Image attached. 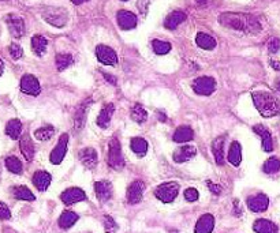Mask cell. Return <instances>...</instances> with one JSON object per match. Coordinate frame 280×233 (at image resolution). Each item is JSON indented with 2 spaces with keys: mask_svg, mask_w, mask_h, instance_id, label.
<instances>
[{
  "mask_svg": "<svg viewBox=\"0 0 280 233\" xmlns=\"http://www.w3.org/2000/svg\"><path fill=\"white\" fill-rule=\"evenodd\" d=\"M253 229L256 233H278L279 228L272 221L260 218L253 224Z\"/></svg>",
  "mask_w": 280,
  "mask_h": 233,
  "instance_id": "cell-24",
  "label": "cell"
},
{
  "mask_svg": "<svg viewBox=\"0 0 280 233\" xmlns=\"http://www.w3.org/2000/svg\"><path fill=\"white\" fill-rule=\"evenodd\" d=\"M179 192V184L176 181H168V183H163L156 188L155 195L159 201H162L163 203H171L174 202Z\"/></svg>",
  "mask_w": 280,
  "mask_h": 233,
  "instance_id": "cell-4",
  "label": "cell"
},
{
  "mask_svg": "<svg viewBox=\"0 0 280 233\" xmlns=\"http://www.w3.org/2000/svg\"><path fill=\"white\" fill-rule=\"evenodd\" d=\"M275 87H276V90L280 91V78L276 81V85H275Z\"/></svg>",
  "mask_w": 280,
  "mask_h": 233,
  "instance_id": "cell-54",
  "label": "cell"
},
{
  "mask_svg": "<svg viewBox=\"0 0 280 233\" xmlns=\"http://www.w3.org/2000/svg\"><path fill=\"white\" fill-rule=\"evenodd\" d=\"M131 150L140 157H143L148 151V142L143 138H133L131 139Z\"/></svg>",
  "mask_w": 280,
  "mask_h": 233,
  "instance_id": "cell-34",
  "label": "cell"
},
{
  "mask_svg": "<svg viewBox=\"0 0 280 233\" xmlns=\"http://www.w3.org/2000/svg\"><path fill=\"white\" fill-rule=\"evenodd\" d=\"M228 161L234 167H239L242 161V148L239 142H233L228 150Z\"/></svg>",
  "mask_w": 280,
  "mask_h": 233,
  "instance_id": "cell-29",
  "label": "cell"
},
{
  "mask_svg": "<svg viewBox=\"0 0 280 233\" xmlns=\"http://www.w3.org/2000/svg\"><path fill=\"white\" fill-rule=\"evenodd\" d=\"M77 221H78V214L74 213V212H63L62 215L59 217V227L62 229H69Z\"/></svg>",
  "mask_w": 280,
  "mask_h": 233,
  "instance_id": "cell-33",
  "label": "cell"
},
{
  "mask_svg": "<svg viewBox=\"0 0 280 233\" xmlns=\"http://www.w3.org/2000/svg\"><path fill=\"white\" fill-rule=\"evenodd\" d=\"M198 1V4H204V3H207V0H197Z\"/></svg>",
  "mask_w": 280,
  "mask_h": 233,
  "instance_id": "cell-55",
  "label": "cell"
},
{
  "mask_svg": "<svg viewBox=\"0 0 280 233\" xmlns=\"http://www.w3.org/2000/svg\"><path fill=\"white\" fill-rule=\"evenodd\" d=\"M51 181H52V176L49 175L48 172H46V170H37L33 175V184L41 192H44L47 188L49 187Z\"/></svg>",
  "mask_w": 280,
  "mask_h": 233,
  "instance_id": "cell-21",
  "label": "cell"
},
{
  "mask_svg": "<svg viewBox=\"0 0 280 233\" xmlns=\"http://www.w3.org/2000/svg\"><path fill=\"white\" fill-rule=\"evenodd\" d=\"M104 229L107 233H115L117 231V224L111 215H105L104 217Z\"/></svg>",
  "mask_w": 280,
  "mask_h": 233,
  "instance_id": "cell-41",
  "label": "cell"
},
{
  "mask_svg": "<svg viewBox=\"0 0 280 233\" xmlns=\"http://www.w3.org/2000/svg\"><path fill=\"white\" fill-rule=\"evenodd\" d=\"M11 218V212L6 203L0 201V220H10Z\"/></svg>",
  "mask_w": 280,
  "mask_h": 233,
  "instance_id": "cell-45",
  "label": "cell"
},
{
  "mask_svg": "<svg viewBox=\"0 0 280 233\" xmlns=\"http://www.w3.org/2000/svg\"><path fill=\"white\" fill-rule=\"evenodd\" d=\"M122 1H127V0H122Z\"/></svg>",
  "mask_w": 280,
  "mask_h": 233,
  "instance_id": "cell-56",
  "label": "cell"
},
{
  "mask_svg": "<svg viewBox=\"0 0 280 233\" xmlns=\"http://www.w3.org/2000/svg\"><path fill=\"white\" fill-rule=\"evenodd\" d=\"M152 46L156 55H167L171 51V44L167 41H160V40H153Z\"/></svg>",
  "mask_w": 280,
  "mask_h": 233,
  "instance_id": "cell-40",
  "label": "cell"
},
{
  "mask_svg": "<svg viewBox=\"0 0 280 233\" xmlns=\"http://www.w3.org/2000/svg\"><path fill=\"white\" fill-rule=\"evenodd\" d=\"M157 115H159V120H160V122H167V116H165V113H163L162 110H159Z\"/></svg>",
  "mask_w": 280,
  "mask_h": 233,
  "instance_id": "cell-51",
  "label": "cell"
},
{
  "mask_svg": "<svg viewBox=\"0 0 280 233\" xmlns=\"http://www.w3.org/2000/svg\"><path fill=\"white\" fill-rule=\"evenodd\" d=\"M67 143H69V135L63 134V135L59 138L56 148L52 150V153L49 155V160H51L53 165H59L60 162L65 160L66 151H67Z\"/></svg>",
  "mask_w": 280,
  "mask_h": 233,
  "instance_id": "cell-10",
  "label": "cell"
},
{
  "mask_svg": "<svg viewBox=\"0 0 280 233\" xmlns=\"http://www.w3.org/2000/svg\"><path fill=\"white\" fill-rule=\"evenodd\" d=\"M6 134L11 139H20L21 134H22V123L18 119H11L6 126Z\"/></svg>",
  "mask_w": 280,
  "mask_h": 233,
  "instance_id": "cell-31",
  "label": "cell"
},
{
  "mask_svg": "<svg viewBox=\"0 0 280 233\" xmlns=\"http://www.w3.org/2000/svg\"><path fill=\"white\" fill-rule=\"evenodd\" d=\"M8 51H10V55H11V58L14 60H18L23 56V49L21 48V45L18 44H11L10 48H8Z\"/></svg>",
  "mask_w": 280,
  "mask_h": 233,
  "instance_id": "cell-42",
  "label": "cell"
},
{
  "mask_svg": "<svg viewBox=\"0 0 280 233\" xmlns=\"http://www.w3.org/2000/svg\"><path fill=\"white\" fill-rule=\"evenodd\" d=\"M216 89V81L212 77H200L193 82V90L200 96H210Z\"/></svg>",
  "mask_w": 280,
  "mask_h": 233,
  "instance_id": "cell-6",
  "label": "cell"
},
{
  "mask_svg": "<svg viewBox=\"0 0 280 233\" xmlns=\"http://www.w3.org/2000/svg\"><path fill=\"white\" fill-rule=\"evenodd\" d=\"M60 199L65 205H74L77 202H82L86 199V195L85 192L78 187L67 188L63 194L60 195Z\"/></svg>",
  "mask_w": 280,
  "mask_h": 233,
  "instance_id": "cell-13",
  "label": "cell"
},
{
  "mask_svg": "<svg viewBox=\"0 0 280 233\" xmlns=\"http://www.w3.org/2000/svg\"><path fill=\"white\" fill-rule=\"evenodd\" d=\"M207 184H208L209 190L212 191V194H215V195L222 194V187H220V186H217V184H215V183H212L210 180L207 181Z\"/></svg>",
  "mask_w": 280,
  "mask_h": 233,
  "instance_id": "cell-47",
  "label": "cell"
},
{
  "mask_svg": "<svg viewBox=\"0 0 280 233\" xmlns=\"http://www.w3.org/2000/svg\"><path fill=\"white\" fill-rule=\"evenodd\" d=\"M117 25L120 26V29L123 30H130L137 26V17L127 10H120L117 14Z\"/></svg>",
  "mask_w": 280,
  "mask_h": 233,
  "instance_id": "cell-14",
  "label": "cell"
},
{
  "mask_svg": "<svg viewBox=\"0 0 280 233\" xmlns=\"http://www.w3.org/2000/svg\"><path fill=\"white\" fill-rule=\"evenodd\" d=\"M20 149L27 161H32L33 158H34V145H33L32 139H30L29 135H25L21 138Z\"/></svg>",
  "mask_w": 280,
  "mask_h": 233,
  "instance_id": "cell-25",
  "label": "cell"
},
{
  "mask_svg": "<svg viewBox=\"0 0 280 233\" xmlns=\"http://www.w3.org/2000/svg\"><path fill=\"white\" fill-rule=\"evenodd\" d=\"M253 131L257 135L261 136L264 151L271 153V151L274 150V141H272V135H271V132L268 131L267 127H264L262 124H257V126H254L253 127Z\"/></svg>",
  "mask_w": 280,
  "mask_h": 233,
  "instance_id": "cell-17",
  "label": "cell"
},
{
  "mask_svg": "<svg viewBox=\"0 0 280 233\" xmlns=\"http://www.w3.org/2000/svg\"><path fill=\"white\" fill-rule=\"evenodd\" d=\"M185 20H186V14L183 13V11H174V13H171L168 17L165 18L164 26H165L167 29H169V30H174V29H176L182 22H185Z\"/></svg>",
  "mask_w": 280,
  "mask_h": 233,
  "instance_id": "cell-26",
  "label": "cell"
},
{
  "mask_svg": "<svg viewBox=\"0 0 280 233\" xmlns=\"http://www.w3.org/2000/svg\"><path fill=\"white\" fill-rule=\"evenodd\" d=\"M197 154V149L191 145H185V146H181L179 149L175 150V153L172 155L174 161L178 162V164H182V162L190 161L191 158H194Z\"/></svg>",
  "mask_w": 280,
  "mask_h": 233,
  "instance_id": "cell-15",
  "label": "cell"
},
{
  "mask_svg": "<svg viewBox=\"0 0 280 233\" xmlns=\"http://www.w3.org/2000/svg\"><path fill=\"white\" fill-rule=\"evenodd\" d=\"M114 112H115L114 104H105L104 106H103V109H101V112H100V115L97 117V124L101 128H107L110 126Z\"/></svg>",
  "mask_w": 280,
  "mask_h": 233,
  "instance_id": "cell-22",
  "label": "cell"
},
{
  "mask_svg": "<svg viewBox=\"0 0 280 233\" xmlns=\"http://www.w3.org/2000/svg\"><path fill=\"white\" fill-rule=\"evenodd\" d=\"M196 42L197 45L205 51H212L216 48V40L207 33H198L196 36Z\"/></svg>",
  "mask_w": 280,
  "mask_h": 233,
  "instance_id": "cell-27",
  "label": "cell"
},
{
  "mask_svg": "<svg viewBox=\"0 0 280 233\" xmlns=\"http://www.w3.org/2000/svg\"><path fill=\"white\" fill-rule=\"evenodd\" d=\"M94 192L100 202H108L112 198V184L107 180H100L94 184Z\"/></svg>",
  "mask_w": 280,
  "mask_h": 233,
  "instance_id": "cell-16",
  "label": "cell"
},
{
  "mask_svg": "<svg viewBox=\"0 0 280 233\" xmlns=\"http://www.w3.org/2000/svg\"><path fill=\"white\" fill-rule=\"evenodd\" d=\"M149 3H150V0H138L137 7H138V10L141 11V14H142V15H145V14L148 13Z\"/></svg>",
  "mask_w": 280,
  "mask_h": 233,
  "instance_id": "cell-46",
  "label": "cell"
},
{
  "mask_svg": "<svg viewBox=\"0 0 280 233\" xmlns=\"http://www.w3.org/2000/svg\"><path fill=\"white\" fill-rule=\"evenodd\" d=\"M193 138H194V131L190 128L189 126H181V127H178L175 132H174V136H172L174 142L178 143L190 142V141H193Z\"/></svg>",
  "mask_w": 280,
  "mask_h": 233,
  "instance_id": "cell-23",
  "label": "cell"
},
{
  "mask_svg": "<svg viewBox=\"0 0 280 233\" xmlns=\"http://www.w3.org/2000/svg\"><path fill=\"white\" fill-rule=\"evenodd\" d=\"M269 64H271V67H272L274 70H276V71H280V62H276V60H271V62H269Z\"/></svg>",
  "mask_w": 280,
  "mask_h": 233,
  "instance_id": "cell-49",
  "label": "cell"
},
{
  "mask_svg": "<svg viewBox=\"0 0 280 233\" xmlns=\"http://www.w3.org/2000/svg\"><path fill=\"white\" fill-rule=\"evenodd\" d=\"M85 1H88V0H71L72 4H77V6L82 4V3H85Z\"/></svg>",
  "mask_w": 280,
  "mask_h": 233,
  "instance_id": "cell-52",
  "label": "cell"
},
{
  "mask_svg": "<svg viewBox=\"0 0 280 233\" xmlns=\"http://www.w3.org/2000/svg\"><path fill=\"white\" fill-rule=\"evenodd\" d=\"M252 98L257 110L264 117H274L280 115V101L268 91H253Z\"/></svg>",
  "mask_w": 280,
  "mask_h": 233,
  "instance_id": "cell-2",
  "label": "cell"
},
{
  "mask_svg": "<svg viewBox=\"0 0 280 233\" xmlns=\"http://www.w3.org/2000/svg\"><path fill=\"white\" fill-rule=\"evenodd\" d=\"M13 195L15 199H20V201H29L32 202L36 199V196L33 195V192L26 187V186H15L13 187Z\"/></svg>",
  "mask_w": 280,
  "mask_h": 233,
  "instance_id": "cell-30",
  "label": "cell"
},
{
  "mask_svg": "<svg viewBox=\"0 0 280 233\" xmlns=\"http://www.w3.org/2000/svg\"><path fill=\"white\" fill-rule=\"evenodd\" d=\"M74 63V58L70 53H59L56 56V67L59 71H63L66 68H69Z\"/></svg>",
  "mask_w": 280,
  "mask_h": 233,
  "instance_id": "cell-38",
  "label": "cell"
},
{
  "mask_svg": "<svg viewBox=\"0 0 280 233\" xmlns=\"http://www.w3.org/2000/svg\"><path fill=\"white\" fill-rule=\"evenodd\" d=\"M212 151L215 155V161L217 165H223L224 164V136H219L216 138L213 143H212Z\"/></svg>",
  "mask_w": 280,
  "mask_h": 233,
  "instance_id": "cell-28",
  "label": "cell"
},
{
  "mask_svg": "<svg viewBox=\"0 0 280 233\" xmlns=\"http://www.w3.org/2000/svg\"><path fill=\"white\" fill-rule=\"evenodd\" d=\"M103 75H104L105 81H108L110 84H112V85L117 84V79H115V78L112 77V75H110V74H103Z\"/></svg>",
  "mask_w": 280,
  "mask_h": 233,
  "instance_id": "cell-50",
  "label": "cell"
},
{
  "mask_svg": "<svg viewBox=\"0 0 280 233\" xmlns=\"http://www.w3.org/2000/svg\"><path fill=\"white\" fill-rule=\"evenodd\" d=\"M246 203H248V207L252 212L261 213V212H265L269 206V198L265 194H257L248 198Z\"/></svg>",
  "mask_w": 280,
  "mask_h": 233,
  "instance_id": "cell-12",
  "label": "cell"
},
{
  "mask_svg": "<svg viewBox=\"0 0 280 233\" xmlns=\"http://www.w3.org/2000/svg\"><path fill=\"white\" fill-rule=\"evenodd\" d=\"M279 49H280V39L274 37L272 40H269V42H268V51H269V53H278Z\"/></svg>",
  "mask_w": 280,
  "mask_h": 233,
  "instance_id": "cell-43",
  "label": "cell"
},
{
  "mask_svg": "<svg viewBox=\"0 0 280 233\" xmlns=\"http://www.w3.org/2000/svg\"><path fill=\"white\" fill-rule=\"evenodd\" d=\"M220 23L224 27H230L234 30L256 34L261 30V25L253 15L249 14H236V13H224L220 15Z\"/></svg>",
  "mask_w": 280,
  "mask_h": 233,
  "instance_id": "cell-1",
  "label": "cell"
},
{
  "mask_svg": "<svg viewBox=\"0 0 280 233\" xmlns=\"http://www.w3.org/2000/svg\"><path fill=\"white\" fill-rule=\"evenodd\" d=\"M53 134H55V128H53L52 126H44V127L34 131L36 139L37 141H43V142L44 141H49L53 136Z\"/></svg>",
  "mask_w": 280,
  "mask_h": 233,
  "instance_id": "cell-37",
  "label": "cell"
},
{
  "mask_svg": "<svg viewBox=\"0 0 280 233\" xmlns=\"http://www.w3.org/2000/svg\"><path fill=\"white\" fill-rule=\"evenodd\" d=\"M108 165L115 170H120L124 167V160L122 155V148H120V142L117 139H112L110 142V148H108V157H107Z\"/></svg>",
  "mask_w": 280,
  "mask_h": 233,
  "instance_id": "cell-5",
  "label": "cell"
},
{
  "mask_svg": "<svg viewBox=\"0 0 280 233\" xmlns=\"http://www.w3.org/2000/svg\"><path fill=\"white\" fill-rule=\"evenodd\" d=\"M6 168L11 172V173H15V175H21L22 173V162L20 161V158H17L15 155H10V157H7L6 161Z\"/></svg>",
  "mask_w": 280,
  "mask_h": 233,
  "instance_id": "cell-35",
  "label": "cell"
},
{
  "mask_svg": "<svg viewBox=\"0 0 280 233\" xmlns=\"http://www.w3.org/2000/svg\"><path fill=\"white\" fill-rule=\"evenodd\" d=\"M92 105V100H86L84 103L81 104L78 106V109L75 110V116H74V127L77 131L82 129L85 124V120H86V116H88V110H89V106Z\"/></svg>",
  "mask_w": 280,
  "mask_h": 233,
  "instance_id": "cell-19",
  "label": "cell"
},
{
  "mask_svg": "<svg viewBox=\"0 0 280 233\" xmlns=\"http://www.w3.org/2000/svg\"><path fill=\"white\" fill-rule=\"evenodd\" d=\"M262 170L268 173V175H272V173H276L280 170V160L276 158V157H271L269 160L265 161L264 167H262Z\"/></svg>",
  "mask_w": 280,
  "mask_h": 233,
  "instance_id": "cell-39",
  "label": "cell"
},
{
  "mask_svg": "<svg viewBox=\"0 0 280 233\" xmlns=\"http://www.w3.org/2000/svg\"><path fill=\"white\" fill-rule=\"evenodd\" d=\"M6 23L8 27V32L13 36L14 39H21L25 34V22L22 18L10 14L6 17Z\"/></svg>",
  "mask_w": 280,
  "mask_h": 233,
  "instance_id": "cell-7",
  "label": "cell"
},
{
  "mask_svg": "<svg viewBox=\"0 0 280 233\" xmlns=\"http://www.w3.org/2000/svg\"><path fill=\"white\" fill-rule=\"evenodd\" d=\"M0 173H1V169H0Z\"/></svg>",
  "mask_w": 280,
  "mask_h": 233,
  "instance_id": "cell-57",
  "label": "cell"
},
{
  "mask_svg": "<svg viewBox=\"0 0 280 233\" xmlns=\"http://www.w3.org/2000/svg\"><path fill=\"white\" fill-rule=\"evenodd\" d=\"M143 191H145V184H143V181L141 180H136L131 183L129 188H127V201L131 205H137L141 202L142 199V195H143Z\"/></svg>",
  "mask_w": 280,
  "mask_h": 233,
  "instance_id": "cell-11",
  "label": "cell"
},
{
  "mask_svg": "<svg viewBox=\"0 0 280 233\" xmlns=\"http://www.w3.org/2000/svg\"><path fill=\"white\" fill-rule=\"evenodd\" d=\"M43 18L55 27H63L69 21V13L62 7H48L43 11Z\"/></svg>",
  "mask_w": 280,
  "mask_h": 233,
  "instance_id": "cell-3",
  "label": "cell"
},
{
  "mask_svg": "<svg viewBox=\"0 0 280 233\" xmlns=\"http://www.w3.org/2000/svg\"><path fill=\"white\" fill-rule=\"evenodd\" d=\"M21 90H22V93L29 94V96H39L40 91H41L39 79L34 75H30V74L23 75L21 79Z\"/></svg>",
  "mask_w": 280,
  "mask_h": 233,
  "instance_id": "cell-8",
  "label": "cell"
},
{
  "mask_svg": "<svg viewBox=\"0 0 280 233\" xmlns=\"http://www.w3.org/2000/svg\"><path fill=\"white\" fill-rule=\"evenodd\" d=\"M3 71H4V63H3V60L0 59V77H1Z\"/></svg>",
  "mask_w": 280,
  "mask_h": 233,
  "instance_id": "cell-53",
  "label": "cell"
},
{
  "mask_svg": "<svg viewBox=\"0 0 280 233\" xmlns=\"http://www.w3.org/2000/svg\"><path fill=\"white\" fill-rule=\"evenodd\" d=\"M215 228V218L212 214H204L197 221L194 232L196 233H210Z\"/></svg>",
  "mask_w": 280,
  "mask_h": 233,
  "instance_id": "cell-20",
  "label": "cell"
},
{
  "mask_svg": "<svg viewBox=\"0 0 280 233\" xmlns=\"http://www.w3.org/2000/svg\"><path fill=\"white\" fill-rule=\"evenodd\" d=\"M234 214L236 215V217H241L242 215L241 205H239V202L238 201H234Z\"/></svg>",
  "mask_w": 280,
  "mask_h": 233,
  "instance_id": "cell-48",
  "label": "cell"
},
{
  "mask_svg": "<svg viewBox=\"0 0 280 233\" xmlns=\"http://www.w3.org/2000/svg\"><path fill=\"white\" fill-rule=\"evenodd\" d=\"M47 46H48V41H47L46 37L43 36H33L32 37V49L33 52L37 55V56H43L47 51Z\"/></svg>",
  "mask_w": 280,
  "mask_h": 233,
  "instance_id": "cell-32",
  "label": "cell"
},
{
  "mask_svg": "<svg viewBox=\"0 0 280 233\" xmlns=\"http://www.w3.org/2000/svg\"><path fill=\"white\" fill-rule=\"evenodd\" d=\"M79 161L82 162L85 168L93 169L96 168L97 165V153L96 150L92 149V148H86V149H82L79 151Z\"/></svg>",
  "mask_w": 280,
  "mask_h": 233,
  "instance_id": "cell-18",
  "label": "cell"
},
{
  "mask_svg": "<svg viewBox=\"0 0 280 233\" xmlns=\"http://www.w3.org/2000/svg\"><path fill=\"white\" fill-rule=\"evenodd\" d=\"M185 199L187 202H196L198 199V191L196 188H187L185 191Z\"/></svg>",
  "mask_w": 280,
  "mask_h": 233,
  "instance_id": "cell-44",
  "label": "cell"
},
{
  "mask_svg": "<svg viewBox=\"0 0 280 233\" xmlns=\"http://www.w3.org/2000/svg\"><path fill=\"white\" fill-rule=\"evenodd\" d=\"M96 56H97L98 62L105 65H115L117 63V52L107 45H97Z\"/></svg>",
  "mask_w": 280,
  "mask_h": 233,
  "instance_id": "cell-9",
  "label": "cell"
},
{
  "mask_svg": "<svg viewBox=\"0 0 280 233\" xmlns=\"http://www.w3.org/2000/svg\"><path fill=\"white\" fill-rule=\"evenodd\" d=\"M131 119L136 122V123H145L146 119H148V112L143 109L142 105L136 104L131 109Z\"/></svg>",
  "mask_w": 280,
  "mask_h": 233,
  "instance_id": "cell-36",
  "label": "cell"
}]
</instances>
